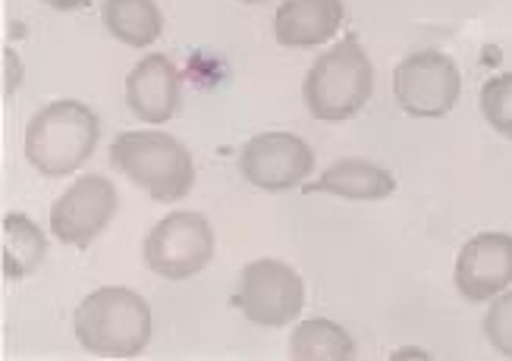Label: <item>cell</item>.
Segmentation results:
<instances>
[{
  "instance_id": "obj_12",
  "label": "cell",
  "mask_w": 512,
  "mask_h": 361,
  "mask_svg": "<svg viewBox=\"0 0 512 361\" xmlns=\"http://www.w3.org/2000/svg\"><path fill=\"white\" fill-rule=\"evenodd\" d=\"M343 26V0H283L274 13V38L283 48H318Z\"/></svg>"
},
{
  "instance_id": "obj_3",
  "label": "cell",
  "mask_w": 512,
  "mask_h": 361,
  "mask_svg": "<svg viewBox=\"0 0 512 361\" xmlns=\"http://www.w3.org/2000/svg\"><path fill=\"white\" fill-rule=\"evenodd\" d=\"M374 66L355 35H346L333 48L318 54L302 85L305 107L324 123H340L355 117L371 101Z\"/></svg>"
},
{
  "instance_id": "obj_14",
  "label": "cell",
  "mask_w": 512,
  "mask_h": 361,
  "mask_svg": "<svg viewBox=\"0 0 512 361\" xmlns=\"http://www.w3.org/2000/svg\"><path fill=\"white\" fill-rule=\"evenodd\" d=\"M101 19L110 35L129 48H151L164 32V16L154 0H104Z\"/></svg>"
},
{
  "instance_id": "obj_15",
  "label": "cell",
  "mask_w": 512,
  "mask_h": 361,
  "mask_svg": "<svg viewBox=\"0 0 512 361\" xmlns=\"http://www.w3.org/2000/svg\"><path fill=\"white\" fill-rule=\"evenodd\" d=\"M289 358L296 361H352L355 343L352 336L327 318L302 321L289 336Z\"/></svg>"
},
{
  "instance_id": "obj_10",
  "label": "cell",
  "mask_w": 512,
  "mask_h": 361,
  "mask_svg": "<svg viewBox=\"0 0 512 361\" xmlns=\"http://www.w3.org/2000/svg\"><path fill=\"white\" fill-rule=\"evenodd\" d=\"M512 283V236L478 233L456 255V289L469 302H487Z\"/></svg>"
},
{
  "instance_id": "obj_1",
  "label": "cell",
  "mask_w": 512,
  "mask_h": 361,
  "mask_svg": "<svg viewBox=\"0 0 512 361\" xmlns=\"http://www.w3.org/2000/svg\"><path fill=\"white\" fill-rule=\"evenodd\" d=\"M76 340L101 358H136L151 340V308L126 286H104L85 296L73 314Z\"/></svg>"
},
{
  "instance_id": "obj_19",
  "label": "cell",
  "mask_w": 512,
  "mask_h": 361,
  "mask_svg": "<svg viewBox=\"0 0 512 361\" xmlns=\"http://www.w3.org/2000/svg\"><path fill=\"white\" fill-rule=\"evenodd\" d=\"M41 4H48L54 10H76V7L85 4V0H41Z\"/></svg>"
},
{
  "instance_id": "obj_9",
  "label": "cell",
  "mask_w": 512,
  "mask_h": 361,
  "mask_svg": "<svg viewBox=\"0 0 512 361\" xmlns=\"http://www.w3.org/2000/svg\"><path fill=\"white\" fill-rule=\"evenodd\" d=\"M117 214V189L107 176L88 173L66 189L51 208V230L60 242L85 248Z\"/></svg>"
},
{
  "instance_id": "obj_13",
  "label": "cell",
  "mask_w": 512,
  "mask_h": 361,
  "mask_svg": "<svg viewBox=\"0 0 512 361\" xmlns=\"http://www.w3.org/2000/svg\"><path fill=\"white\" fill-rule=\"evenodd\" d=\"M305 192H330L349 201H381L396 192V176L362 157H346L327 167L315 183H305Z\"/></svg>"
},
{
  "instance_id": "obj_2",
  "label": "cell",
  "mask_w": 512,
  "mask_h": 361,
  "mask_svg": "<svg viewBox=\"0 0 512 361\" xmlns=\"http://www.w3.org/2000/svg\"><path fill=\"white\" fill-rule=\"evenodd\" d=\"M110 167L161 205L186 198L195 183V164L186 145L158 129L120 132L110 145Z\"/></svg>"
},
{
  "instance_id": "obj_16",
  "label": "cell",
  "mask_w": 512,
  "mask_h": 361,
  "mask_svg": "<svg viewBox=\"0 0 512 361\" xmlns=\"http://www.w3.org/2000/svg\"><path fill=\"white\" fill-rule=\"evenodd\" d=\"M48 255V239L26 214L4 217V277L26 280Z\"/></svg>"
},
{
  "instance_id": "obj_7",
  "label": "cell",
  "mask_w": 512,
  "mask_h": 361,
  "mask_svg": "<svg viewBox=\"0 0 512 361\" xmlns=\"http://www.w3.org/2000/svg\"><path fill=\"white\" fill-rule=\"evenodd\" d=\"M459 92H462L459 66L447 54L418 51L409 54L393 70L396 104L409 117H421V120L447 117L459 101Z\"/></svg>"
},
{
  "instance_id": "obj_18",
  "label": "cell",
  "mask_w": 512,
  "mask_h": 361,
  "mask_svg": "<svg viewBox=\"0 0 512 361\" xmlns=\"http://www.w3.org/2000/svg\"><path fill=\"white\" fill-rule=\"evenodd\" d=\"M484 333L500 355L512 358V289H503L500 296H494V305L487 308L484 318Z\"/></svg>"
},
{
  "instance_id": "obj_6",
  "label": "cell",
  "mask_w": 512,
  "mask_h": 361,
  "mask_svg": "<svg viewBox=\"0 0 512 361\" xmlns=\"http://www.w3.org/2000/svg\"><path fill=\"white\" fill-rule=\"evenodd\" d=\"M236 305L258 327H286L305 308V283L277 258H258L242 267Z\"/></svg>"
},
{
  "instance_id": "obj_8",
  "label": "cell",
  "mask_w": 512,
  "mask_h": 361,
  "mask_svg": "<svg viewBox=\"0 0 512 361\" xmlns=\"http://www.w3.org/2000/svg\"><path fill=\"white\" fill-rule=\"evenodd\" d=\"M239 170L255 189L286 192L302 186L315 170V151L293 132H261L239 151Z\"/></svg>"
},
{
  "instance_id": "obj_4",
  "label": "cell",
  "mask_w": 512,
  "mask_h": 361,
  "mask_svg": "<svg viewBox=\"0 0 512 361\" xmlns=\"http://www.w3.org/2000/svg\"><path fill=\"white\" fill-rule=\"evenodd\" d=\"M101 123L82 101L44 104L26 126V157L41 176H70L92 157Z\"/></svg>"
},
{
  "instance_id": "obj_11",
  "label": "cell",
  "mask_w": 512,
  "mask_h": 361,
  "mask_svg": "<svg viewBox=\"0 0 512 361\" xmlns=\"http://www.w3.org/2000/svg\"><path fill=\"white\" fill-rule=\"evenodd\" d=\"M126 104L142 123H167L183 104V76L164 54H148L126 76Z\"/></svg>"
},
{
  "instance_id": "obj_20",
  "label": "cell",
  "mask_w": 512,
  "mask_h": 361,
  "mask_svg": "<svg viewBox=\"0 0 512 361\" xmlns=\"http://www.w3.org/2000/svg\"><path fill=\"white\" fill-rule=\"evenodd\" d=\"M239 4H267V0H239Z\"/></svg>"
},
{
  "instance_id": "obj_5",
  "label": "cell",
  "mask_w": 512,
  "mask_h": 361,
  "mask_svg": "<svg viewBox=\"0 0 512 361\" xmlns=\"http://www.w3.org/2000/svg\"><path fill=\"white\" fill-rule=\"evenodd\" d=\"M145 264L161 280H189L214 258V230L195 211H173L145 236Z\"/></svg>"
},
{
  "instance_id": "obj_17",
  "label": "cell",
  "mask_w": 512,
  "mask_h": 361,
  "mask_svg": "<svg viewBox=\"0 0 512 361\" xmlns=\"http://www.w3.org/2000/svg\"><path fill=\"white\" fill-rule=\"evenodd\" d=\"M481 114L503 139H512V73L491 76L481 85Z\"/></svg>"
}]
</instances>
